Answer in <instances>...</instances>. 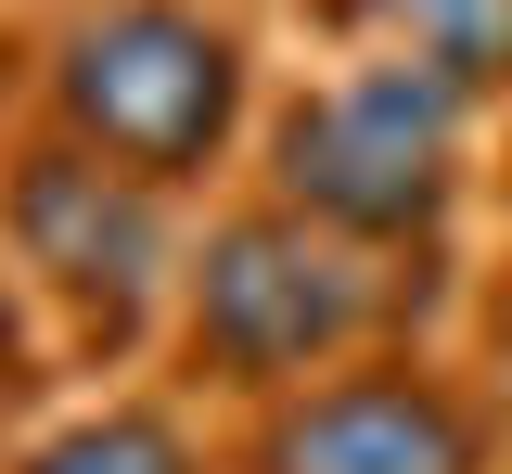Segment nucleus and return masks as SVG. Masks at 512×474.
<instances>
[{"instance_id": "nucleus-1", "label": "nucleus", "mask_w": 512, "mask_h": 474, "mask_svg": "<svg viewBox=\"0 0 512 474\" xmlns=\"http://www.w3.org/2000/svg\"><path fill=\"white\" fill-rule=\"evenodd\" d=\"M423 321V270L397 244H359L308 205H231L205 244L180 257V359L218 398H282L333 359L410 346Z\"/></svg>"}, {"instance_id": "nucleus-2", "label": "nucleus", "mask_w": 512, "mask_h": 474, "mask_svg": "<svg viewBox=\"0 0 512 474\" xmlns=\"http://www.w3.org/2000/svg\"><path fill=\"white\" fill-rule=\"evenodd\" d=\"M461 129H474V90H448L410 52H359L346 77H308L269 116V193L410 257L461 205Z\"/></svg>"}, {"instance_id": "nucleus-3", "label": "nucleus", "mask_w": 512, "mask_h": 474, "mask_svg": "<svg viewBox=\"0 0 512 474\" xmlns=\"http://www.w3.org/2000/svg\"><path fill=\"white\" fill-rule=\"evenodd\" d=\"M39 90H52V129H77L90 154L141 167L154 193H192L205 167H231V129H244V39L192 0H90L39 52Z\"/></svg>"}, {"instance_id": "nucleus-4", "label": "nucleus", "mask_w": 512, "mask_h": 474, "mask_svg": "<svg viewBox=\"0 0 512 474\" xmlns=\"http://www.w3.org/2000/svg\"><path fill=\"white\" fill-rule=\"evenodd\" d=\"M0 257L13 282L64 308V334L77 346H141V321L180 295V231H167V193L116 167V154H90L77 129H39L13 167H0Z\"/></svg>"}, {"instance_id": "nucleus-5", "label": "nucleus", "mask_w": 512, "mask_h": 474, "mask_svg": "<svg viewBox=\"0 0 512 474\" xmlns=\"http://www.w3.org/2000/svg\"><path fill=\"white\" fill-rule=\"evenodd\" d=\"M244 474H487V410L423 346H372L256 398Z\"/></svg>"}, {"instance_id": "nucleus-6", "label": "nucleus", "mask_w": 512, "mask_h": 474, "mask_svg": "<svg viewBox=\"0 0 512 474\" xmlns=\"http://www.w3.org/2000/svg\"><path fill=\"white\" fill-rule=\"evenodd\" d=\"M333 39L359 52H410L474 103H512V0H320Z\"/></svg>"}, {"instance_id": "nucleus-7", "label": "nucleus", "mask_w": 512, "mask_h": 474, "mask_svg": "<svg viewBox=\"0 0 512 474\" xmlns=\"http://www.w3.org/2000/svg\"><path fill=\"white\" fill-rule=\"evenodd\" d=\"M13 474H205V449H192L180 410L103 398V410H77V423H52V436H39Z\"/></svg>"}, {"instance_id": "nucleus-8", "label": "nucleus", "mask_w": 512, "mask_h": 474, "mask_svg": "<svg viewBox=\"0 0 512 474\" xmlns=\"http://www.w3.org/2000/svg\"><path fill=\"white\" fill-rule=\"evenodd\" d=\"M0 385H26V308H13V282H0Z\"/></svg>"}]
</instances>
